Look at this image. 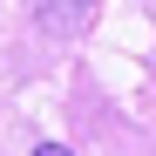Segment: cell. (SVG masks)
I'll use <instances>...</instances> for the list:
<instances>
[{"instance_id":"1","label":"cell","mask_w":156,"mask_h":156,"mask_svg":"<svg viewBox=\"0 0 156 156\" xmlns=\"http://www.w3.org/2000/svg\"><path fill=\"white\" fill-rule=\"evenodd\" d=\"M95 14H102V0H34V20L61 41H82L95 27Z\"/></svg>"},{"instance_id":"2","label":"cell","mask_w":156,"mask_h":156,"mask_svg":"<svg viewBox=\"0 0 156 156\" xmlns=\"http://www.w3.org/2000/svg\"><path fill=\"white\" fill-rule=\"evenodd\" d=\"M34 156H75V149H61V143H41V149H34Z\"/></svg>"}]
</instances>
